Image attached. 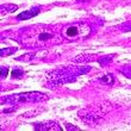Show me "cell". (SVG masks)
<instances>
[{
    "mask_svg": "<svg viewBox=\"0 0 131 131\" xmlns=\"http://www.w3.org/2000/svg\"><path fill=\"white\" fill-rule=\"evenodd\" d=\"M7 73H8V69L6 67H1V79H5L7 76Z\"/></svg>",
    "mask_w": 131,
    "mask_h": 131,
    "instance_id": "cell-5",
    "label": "cell"
},
{
    "mask_svg": "<svg viewBox=\"0 0 131 131\" xmlns=\"http://www.w3.org/2000/svg\"><path fill=\"white\" fill-rule=\"evenodd\" d=\"M38 13V8H32V10L30 11H26V12H23V13L18 14L17 19H19V20H21V19H29V18H32L34 16H36V14Z\"/></svg>",
    "mask_w": 131,
    "mask_h": 131,
    "instance_id": "cell-4",
    "label": "cell"
},
{
    "mask_svg": "<svg viewBox=\"0 0 131 131\" xmlns=\"http://www.w3.org/2000/svg\"><path fill=\"white\" fill-rule=\"evenodd\" d=\"M34 44H56L61 42V38L49 30H34V36L31 37Z\"/></svg>",
    "mask_w": 131,
    "mask_h": 131,
    "instance_id": "cell-2",
    "label": "cell"
},
{
    "mask_svg": "<svg viewBox=\"0 0 131 131\" xmlns=\"http://www.w3.org/2000/svg\"><path fill=\"white\" fill-rule=\"evenodd\" d=\"M44 94L34 92V93H21L17 95H12V98L8 99V101H38V100L44 99Z\"/></svg>",
    "mask_w": 131,
    "mask_h": 131,
    "instance_id": "cell-3",
    "label": "cell"
},
{
    "mask_svg": "<svg viewBox=\"0 0 131 131\" xmlns=\"http://www.w3.org/2000/svg\"><path fill=\"white\" fill-rule=\"evenodd\" d=\"M91 34V29L85 24H73L62 30V36L70 41H79Z\"/></svg>",
    "mask_w": 131,
    "mask_h": 131,
    "instance_id": "cell-1",
    "label": "cell"
}]
</instances>
